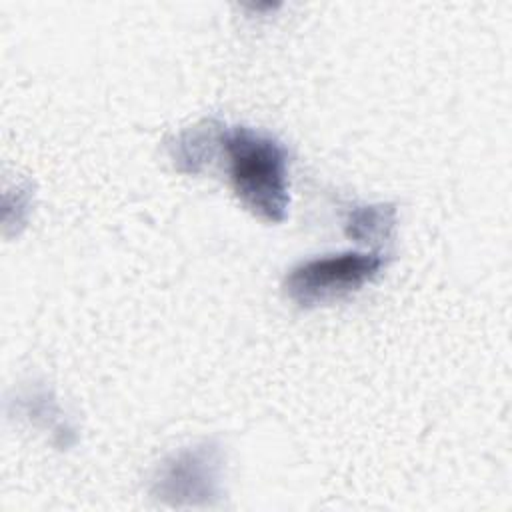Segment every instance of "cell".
Returning <instances> with one entry per match:
<instances>
[{"label":"cell","mask_w":512,"mask_h":512,"mask_svg":"<svg viewBox=\"0 0 512 512\" xmlns=\"http://www.w3.org/2000/svg\"><path fill=\"white\" fill-rule=\"evenodd\" d=\"M228 178L236 198L264 222H282L290 204L288 152L272 134L234 126L222 132Z\"/></svg>","instance_id":"1"},{"label":"cell","mask_w":512,"mask_h":512,"mask_svg":"<svg viewBox=\"0 0 512 512\" xmlns=\"http://www.w3.org/2000/svg\"><path fill=\"white\" fill-rule=\"evenodd\" d=\"M380 252H340L294 266L284 282V294L300 308H314L358 292L384 268Z\"/></svg>","instance_id":"2"},{"label":"cell","mask_w":512,"mask_h":512,"mask_svg":"<svg viewBox=\"0 0 512 512\" xmlns=\"http://www.w3.org/2000/svg\"><path fill=\"white\" fill-rule=\"evenodd\" d=\"M222 446L214 440L180 448L154 470L150 494L170 506H210L220 498Z\"/></svg>","instance_id":"3"},{"label":"cell","mask_w":512,"mask_h":512,"mask_svg":"<svg viewBox=\"0 0 512 512\" xmlns=\"http://www.w3.org/2000/svg\"><path fill=\"white\" fill-rule=\"evenodd\" d=\"M224 124L216 120H204L188 130L180 132L170 144L168 154L174 166L184 174H198L214 158L216 146L222 144Z\"/></svg>","instance_id":"4"},{"label":"cell","mask_w":512,"mask_h":512,"mask_svg":"<svg viewBox=\"0 0 512 512\" xmlns=\"http://www.w3.org/2000/svg\"><path fill=\"white\" fill-rule=\"evenodd\" d=\"M396 222L392 204H364L348 210L344 218L346 234L356 242H388Z\"/></svg>","instance_id":"5"}]
</instances>
